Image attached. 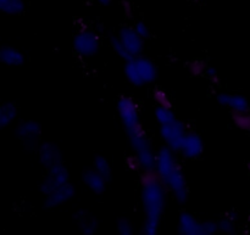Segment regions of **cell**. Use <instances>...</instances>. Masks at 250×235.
Wrapping results in <instances>:
<instances>
[{
    "instance_id": "6da1fadb",
    "label": "cell",
    "mask_w": 250,
    "mask_h": 235,
    "mask_svg": "<svg viewBox=\"0 0 250 235\" xmlns=\"http://www.w3.org/2000/svg\"><path fill=\"white\" fill-rule=\"evenodd\" d=\"M141 184V200L144 212L142 233L156 235L165 211L168 190L156 171H143Z\"/></svg>"
},
{
    "instance_id": "7a4b0ae2",
    "label": "cell",
    "mask_w": 250,
    "mask_h": 235,
    "mask_svg": "<svg viewBox=\"0 0 250 235\" xmlns=\"http://www.w3.org/2000/svg\"><path fill=\"white\" fill-rule=\"evenodd\" d=\"M124 72L129 84L137 88L151 84L158 78V67L155 63L142 55L126 61Z\"/></svg>"
},
{
    "instance_id": "3957f363",
    "label": "cell",
    "mask_w": 250,
    "mask_h": 235,
    "mask_svg": "<svg viewBox=\"0 0 250 235\" xmlns=\"http://www.w3.org/2000/svg\"><path fill=\"white\" fill-rule=\"evenodd\" d=\"M73 50L81 58L89 59L97 55L100 49L99 36L90 29H81L73 37Z\"/></svg>"
},
{
    "instance_id": "277c9868",
    "label": "cell",
    "mask_w": 250,
    "mask_h": 235,
    "mask_svg": "<svg viewBox=\"0 0 250 235\" xmlns=\"http://www.w3.org/2000/svg\"><path fill=\"white\" fill-rule=\"evenodd\" d=\"M117 112L122 122L125 131L128 132L136 127L141 126L138 104L129 97H121L117 101Z\"/></svg>"
},
{
    "instance_id": "5b68a950",
    "label": "cell",
    "mask_w": 250,
    "mask_h": 235,
    "mask_svg": "<svg viewBox=\"0 0 250 235\" xmlns=\"http://www.w3.org/2000/svg\"><path fill=\"white\" fill-rule=\"evenodd\" d=\"M187 127L182 121L176 118L175 121L168 124L160 126V136L165 145L173 150L175 153L180 151L182 141L187 134Z\"/></svg>"
},
{
    "instance_id": "8992f818",
    "label": "cell",
    "mask_w": 250,
    "mask_h": 235,
    "mask_svg": "<svg viewBox=\"0 0 250 235\" xmlns=\"http://www.w3.org/2000/svg\"><path fill=\"white\" fill-rule=\"evenodd\" d=\"M67 183H70L68 170L65 167L63 163H58V165L48 168V173L44 177V179L42 180L41 185H39V190L44 195H49L56 188L61 187L63 184H67Z\"/></svg>"
},
{
    "instance_id": "52a82bcc",
    "label": "cell",
    "mask_w": 250,
    "mask_h": 235,
    "mask_svg": "<svg viewBox=\"0 0 250 235\" xmlns=\"http://www.w3.org/2000/svg\"><path fill=\"white\" fill-rule=\"evenodd\" d=\"M42 134V127L38 122L32 119L21 121L15 128V136L23 143L29 150L38 148V141Z\"/></svg>"
},
{
    "instance_id": "ba28073f",
    "label": "cell",
    "mask_w": 250,
    "mask_h": 235,
    "mask_svg": "<svg viewBox=\"0 0 250 235\" xmlns=\"http://www.w3.org/2000/svg\"><path fill=\"white\" fill-rule=\"evenodd\" d=\"M168 192L173 195L178 204H185L188 200V185L181 166L175 168L172 173L164 180Z\"/></svg>"
},
{
    "instance_id": "9c48e42d",
    "label": "cell",
    "mask_w": 250,
    "mask_h": 235,
    "mask_svg": "<svg viewBox=\"0 0 250 235\" xmlns=\"http://www.w3.org/2000/svg\"><path fill=\"white\" fill-rule=\"evenodd\" d=\"M180 166L177 157L175 155V151L171 150L167 146H163L156 153V167L155 171L158 172L161 180H165L171 173Z\"/></svg>"
},
{
    "instance_id": "30bf717a",
    "label": "cell",
    "mask_w": 250,
    "mask_h": 235,
    "mask_svg": "<svg viewBox=\"0 0 250 235\" xmlns=\"http://www.w3.org/2000/svg\"><path fill=\"white\" fill-rule=\"evenodd\" d=\"M203 151H204V141L202 137L195 132H187L178 153H181L185 158L195 160L203 155Z\"/></svg>"
},
{
    "instance_id": "8fae6325",
    "label": "cell",
    "mask_w": 250,
    "mask_h": 235,
    "mask_svg": "<svg viewBox=\"0 0 250 235\" xmlns=\"http://www.w3.org/2000/svg\"><path fill=\"white\" fill-rule=\"evenodd\" d=\"M117 37L121 39L124 45L126 46L127 50L131 53V55L133 56V58L142 55L144 48V39L137 33L134 27L124 26L119 31Z\"/></svg>"
},
{
    "instance_id": "7c38bea8",
    "label": "cell",
    "mask_w": 250,
    "mask_h": 235,
    "mask_svg": "<svg viewBox=\"0 0 250 235\" xmlns=\"http://www.w3.org/2000/svg\"><path fill=\"white\" fill-rule=\"evenodd\" d=\"M76 194L75 187L71 183L63 184L61 187L56 188L54 192H51L49 195H45V200H44V206L46 209H55V207L61 206L65 202L70 201L73 199Z\"/></svg>"
},
{
    "instance_id": "4fadbf2b",
    "label": "cell",
    "mask_w": 250,
    "mask_h": 235,
    "mask_svg": "<svg viewBox=\"0 0 250 235\" xmlns=\"http://www.w3.org/2000/svg\"><path fill=\"white\" fill-rule=\"evenodd\" d=\"M39 162L48 170L58 163H62V153L56 144L45 141L38 146Z\"/></svg>"
},
{
    "instance_id": "5bb4252c",
    "label": "cell",
    "mask_w": 250,
    "mask_h": 235,
    "mask_svg": "<svg viewBox=\"0 0 250 235\" xmlns=\"http://www.w3.org/2000/svg\"><path fill=\"white\" fill-rule=\"evenodd\" d=\"M216 100L221 106L229 107L232 112L250 111V104L248 99L241 94L219 93L216 97Z\"/></svg>"
},
{
    "instance_id": "9a60e30c",
    "label": "cell",
    "mask_w": 250,
    "mask_h": 235,
    "mask_svg": "<svg viewBox=\"0 0 250 235\" xmlns=\"http://www.w3.org/2000/svg\"><path fill=\"white\" fill-rule=\"evenodd\" d=\"M73 219H75L76 224H77L78 229L82 234L93 235L97 233L98 227H99L98 219L87 210L81 209L76 211L73 214Z\"/></svg>"
},
{
    "instance_id": "2e32d148",
    "label": "cell",
    "mask_w": 250,
    "mask_h": 235,
    "mask_svg": "<svg viewBox=\"0 0 250 235\" xmlns=\"http://www.w3.org/2000/svg\"><path fill=\"white\" fill-rule=\"evenodd\" d=\"M82 180L85 187L97 195H102L106 189L107 180L94 168H85L82 172Z\"/></svg>"
},
{
    "instance_id": "e0dca14e",
    "label": "cell",
    "mask_w": 250,
    "mask_h": 235,
    "mask_svg": "<svg viewBox=\"0 0 250 235\" xmlns=\"http://www.w3.org/2000/svg\"><path fill=\"white\" fill-rule=\"evenodd\" d=\"M178 233L181 235H202V222L189 212H182L178 217Z\"/></svg>"
},
{
    "instance_id": "ac0fdd59",
    "label": "cell",
    "mask_w": 250,
    "mask_h": 235,
    "mask_svg": "<svg viewBox=\"0 0 250 235\" xmlns=\"http://www.w3.org/2000/svg\"><path fill=\"white\" fill-rule=\"evenodd\" d=\"M127 137H128L129 144H131L132 149L134 150V153H138V151L144 150V149L151 148L150 141H149L148 134L144 131V128L141 126L136 127V128L131 129V131L126 132Z\"/></svg>"
},
{
    "instance_id": "d6986e66",
    "label": "cell",
    "mask_w": 250,
    "mask_h": 235,
    "mask_svg": "<svg viewBox=\"0 0 250 235\" xmlns=\"http://www.w3.org/2000/svg\"><path fill=\"white\" fill-rule=\"evenodd\" d=\"M0 60L4 65L17 67V66H22L24 63V55L14 46L4 45L0 49Z\"/></svg>"
},
{
    "instance_id": "ffe728a7",
    "label": "cell",
    "mask_w": 250,
    "mask_h": 235,
    "mask_svg": "<svg viewBox=\"0 0 250 235\" xmlns=\"http://www.w3.org/2000/svg\"><path fill=\"white\" fill-rule=\"evenodd\" d=\"M17 115H19V109L14 102H4L0 106V127L5 128L10 126L17 118Z\"/></svg>"
},
{
    "instance_id": "44dd1931",
    "label": "cell",
    "mask_w": 250,
    "mask_h": 235,
    "mask_svg": "<svg viewBox=\"0 0 250 235\" xmlns=\"http://www.w3.org/2000/svg\"><path fill=\"white\" fill-rule=\"evenodd\" d=\"M137 158L139 161L142 171H155L156 167V153L151 148L136 153Z\"/></svg>"
},
{
    "instance_id": "7402d4cb",
    "label": "cell",
    "mask_w": 250,
    "mask_h": 235,
    "mask_svg": "<svg viewBox=\"0 0 250 235\" xmlns=\"http://www.w3.org/2000/svg\"><path fill=\"white\" fill-rule=\"evenodd\" d=\"M93 168L97 170L105 179L109 182L112 177V170L111 165H110L109 161L102 155H97L94 158H93Z\"/></svg>"
},
{
    "instance_id": "603a6c76",
    "label": "cell",
    "mask_w": 250,
    "mask_h": 235,
    "mask_svg": "<svg viewBox=\"0 0 250 235\" xmlns=\"http://www.w3.org/2000/svg\"><path fill=\"white\" fill-rule=\"evenodd\" d=\"M0 10L6 15H20L24 11L23 0H0Z\"/></svg>"
},
{
    "instance_id": "cb8c5ba5",
    "label": "cell",
    "mask_w": 250,
    "mask_h": 235,
    "mask_svg": "<svg viewBox=\"0 0 250 235\" xmlns=\"http://www.w3.org/2000/svg\"><path fill=\"white\" fill-rule=\"evenodd\" d=\"M154 115H155L156 121H158V123L160 124V126L171 123V122H173L176 119V115L171 107L156 106Z\"/></svg>"
},
{
    "instance_id": "d4e9b609",
    "label": "cell",
    "mask_w": 250,
    "mask_h": 235,
    "mask_svg": "<svg viewBox=\"0 0 250 235\" xmlns=\"http://www.w3.org/2000/svg\"><path fill=\"white\" fill-rule=\"evenodd\" d=\"M110 45H111L115 54H117V55L121 59H124L125 61H128L131 60V59H133V56H132L131 53L127 50V48L124 45V43H122L121 39H120L119 37H111V38H110Z\"/></svg>"
},
{
    "instance_id": "484cf974",
    "label": "cell",
    "mask_w": 250,
    "mask_h": 235,
    "mask_svg": "<svg viewBox=\"0 0 250 235\" xmlns=\"http://www.w3.org/2000/svg\"><path fill=\"white\" fill-rule=\"evenodd\" d=\"M232 121L237 128L242 131H250V111L232 112Z\"/></svg>"
},
{
    "instance_id": "4316f807",
    "label": "cell",
    "mask_w": 250,
    "mask_h": 235,
    "mask_svg": "<svg viewBox=\"0 0 250 235\" xmlns=\"http://www.w3.org/2000/svg\"><path fill=\"white\" fill-rule=\"evenodd\" d=\"M154 100H155L156 105L158 106H164V107H171L172 109V101H171L170 97H168L167 93L163 89H155L153 94Z\"/></svg>"
},
{
    "instance_id": "83f0119b",
    "label": "cell",
    "mask_w": 250,
    "mask_h": 235,
    "mask_svg": "<svg viewBox=\"0 0 250 235\" xmlns=\"http://www.w3.org/2000/svg\"><path fill=\"white\" fill-rule=\"evenodd\" d=\"M236 222L237 221H234V219H232L231 217H229V216L221 218L219 221L220 232H222V233H225V234H229V235L236 234Z\"/></svg>"
},
{
    "instance_id": "f1b7e54d",
    "label": "cell",
    "mask_w": 250,
    "mask_h": 235,
    "mask_svg": "<svg viewBox=\"0 0 250 235\" xmlns=\"http://www.w3.org/2000/svg\"><path fill=\"white\" fill-rule=\"evenodd\" d=\"M208 66L205 65L204 61L200 60H194L190 61L188 63V71L192 76H195V77H199V76H204L205 70H207Z\"/></svg>"
},
{
    "instance_id": "f546056e",
    "label": "cell",
    "mask_w": 250,
    "mask_h": 235,
    "mask_svg": "<svg viewBox=\"0 0 250 235\" xmlns=\"http://www.w3.org/2000/svg\"><path fill=\"white\" fill-rule=\"evenodd\" d=\"M117 233L120 235H132L133 234V227L129 219L127 218H120L116 224Z\"/></svg>"
},
{
    "instance_id": "4dcf8cb0",
    "label": "cell",
    "mask_w": 250,
    "mask_h": 235,
    "mask_svg": "<svg viewBox=\"0 0 250 235\" xmlns=\"http://www.w3.org/2000/svg\"><path fill=\"white\" fill-rule=\"evenodd\" d=\"M220 231L219 222L205 221L202 222V235H212Z\"/></svg>"
},
{
    "instance_id": "1f68e13d",
    "label": "cell",
    "mask_w": 250,
    "mask_h": 235,
    "mask_svg": "<svg viewBox=\"0 0 250 235\" xmlns=\"http://www.w3.org/2000/svg\"><path fill=\"white\" fill-rule=\"evenodd\" d=\"M134 29H136L137 33L142 37L143 39H149L150 38V29L146 26L144 22H137L134 24Z\"/></svg>"
},
{
    "instance_id": "d6a6232c",
    "label": "cell",
    "mask_w": 250,
    "mask_h": 235,
    "mask_svg": "<svg viewBox=\"0 0 250 235\" xmlns=\"http://www.w3.org/2000/svg\"><path fill=\"white\" fill-rule=\"evenodd\" d=\"M126 165L127 168L131 171H138L141 170V166H139V161L137 158V155H131L126 158Z\"/></svg>"
},
{
    "instance_id": "836d02e7",
    "label": "cell",
    "mask_w": 250,
    "mask_h": 235,
    "mask_svg": "<svg viewBox=\"0 0 250 235\" xmlns=\"http://www.w3.org/2000/svg\"><path fill=\"white\" fill-rule=\"evenodd\" d=\"M204 76L208 79L212 80V82H217V80H219V72H217V70L215 67H209V66H208L207 70H205Z\"/></svg>"
},
{
    "instance_id": "e575fe53",
    "label": "cell",
    "mask_w": 250,
    "mask_h": 235,
    "mask_svg": "<svg viewBox=\"0 0 250 235\" xmlns=\"http://www.w3.org/2000/svg\"><path fill=\"white\" fill-rule=\"evenodd\" d=\"M98 2H99L100 5H103V6H107V5H110L112 2V0H97Z\"/></svg>"
},
{
    "instance_id": "d590c367",
    "label": "cell",
    "mask_w": 250,
    "mask_h": 235,
    "mask_svg": "<svg viewBox=\"0 0 250 235\" xmlns=\"http://www.w3.org/2000/svg\"><path fill=\"white\" fill-rule=\"evenodd\" d=\"M248 170H249V172H250V162L248 163Z\"/></svg>"
}]
</instances>
